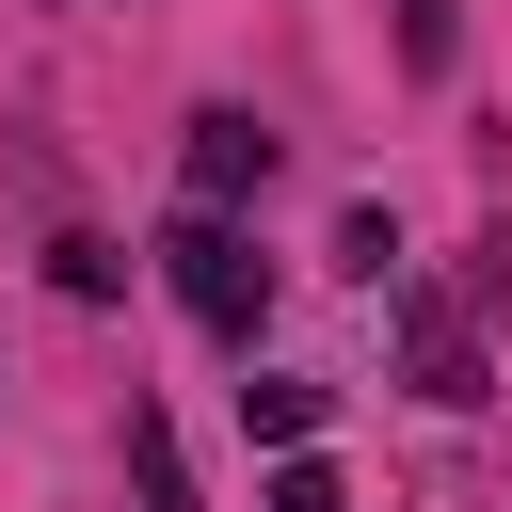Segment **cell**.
<instances>
[{"label": "cell", "instance_id": "cell-8", "mask_svg": "<svg viewBox=\"0 0 512 512\" xmlns=\"http://www.w3.org/2000/svg\"><path fill=\"white\" fill-rule=\"evenodd\" d=\"M256 512H352V480H336V464H320V448H288V464H272V496H256Z\"/></svg>", "mask_w": 512, "mask_h": 512}, {"label": "cell", "instance_id": "cell-7", "mask_svg": "<svg viewBox=\"0 0 512 512\" xmlns=\"http://www.w3.org/2000/svg\"><path fill=\"white\" fill-rule=\"evenodd\" d=\"M48 288H64V304H112V288H128V256H112V240H80V224H64V240H48Z\"/></svg>", "mask_w": 512, "mask_h": 512}, {"label": "cell", "instance_id": "cell-1", "mask_svg": "<svg viewBox=\"0 0 512 512\" xmlns=\"http://www.w3.org/2000/svg\"><path fill=\"white\" fill-rule=\"evenodd\" d=\"M160 288H176L224 352H256V320H272V256H256L240 224H208V208H176V224H160Z\"/></svg>", "mask_w": 512, "mask_h": 512}, {"label": "cell", "instance_id": "cell-6", "mask_svg": "<svg viewBox=\"0 0 512 512\" xmlns=\"http://www.w3.org/2000/svg\"><path fill=\"white\" fill-rule=\"evenodd\" d=\"M384 32H400V80H448L464 64V0H384Z\"/></svg>", "mask_w": 512, "mask_h": 512}, {"label": "cell", "instance_id": "cell-3", "mask_svg": "<svg viewBox=\"0 0 512 512\" xmlns=\"http://www.w3.org/2000/svg\"><path fill=\"white\" fill-rule=\"evenodd\" d=\"M176 176H192V208H208V224H240V208L272 192V128H256V112H192Z\"/></svg>", "mask_w": 512, "mask_h": 512}, {"label": "cell", "instance_id": "cell-2", "mask_svg": "<svg viewBox=\"0 0 512 512\" xmlns=\"http://www.w3.org/2000/svg\"><path fill=\"white\" fill-rule=\"evenodd\" d=\"M400 368H416V400H496V368H480V320L448 304V288H400Z\"/></svg>", "mask_w": 512, "mask_h": 512}, {"label": "cell", "instance_id": "cell-4", "mask_svg": "<svg viewBox=\"0 0 512 512\" xmlns=\"http://www.w3.org/2000/svg\"><path fill=\"white\" fill-rule=\"evenodd\" d=\"M320 416H336V384H304V368H256V384H240V432H256L272 464H288V448H320Z\"/></svg>", "mask_w": 512, "mask_h": 512}, {"label": "cell", "instance_id": "cell-9", "mask_svg": "<svg viewBox=\"0 0 512 512\" xmlns=\"http://www.w3.org/2000/svg\"><path fill=\"white\" fill-rule=\"evenodd\" d=\"M336 256H352L368 288H400V224H384V208H352V224H336Z\"/></svg>", "mask_w": 512, "mask_h": 512}, {"label": "cell", "instance_id": "cell-5", "mask_svg": "<svg viewBox=\"0 0 512 512\" xmlns=\"http://www.w3.org/2000/svg\"><path fill=\"white\" fill-rule=\"evenodd\" d=\"M128 496H144V512H208V496H192V448H176L160 400H128Z\"/></svg>", "mask_w": 512, "mask_h": 512}]
</instances>
